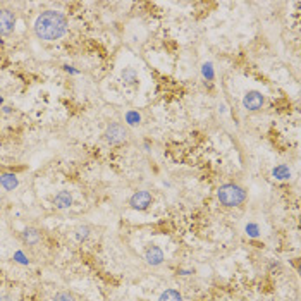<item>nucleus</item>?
<instances>
[{
  "label": "nucleus",
  "instance_id": "1",
  "mask_svg": "<svg viewBox=\"0 0 301 301\" xmlns=\"http://www.w3.org/2000/svg\"><path fill=\"white\" fill-rule=\"evenodd\" d=\"M35 35L45 42H55L67 31V19L57 11H45L36 18Z\"/></svg>",
  "mask_w": 301,
  "mask_h": 301
},
{
  "label": "nucleus",
  "instance_id": "2",
  "mask_svg": "<svg viewBox=\"0 0 301 301\" xmlns=\"http://www.w3.org/2000/svg\"><path fill=\"white\" fill-rule=\"evenodd\" d=\"M217 196L224 207H239L246 200V191L238 184H224L219 188Z\"/></svg>",
  "mask_w": 301,
  "mask_h": 301
},
{
  "label": "nucleus",
  "instance_id": "3",
  "mask_svg": "<svg viewBox=\"0 0 301 301\" xmlns=\"http://www.w3.org/2000/svg\"><path fill=\"white\" fill-rule=\"evenodd\" d=\"M105 141L107 143H110V144H119V143H122V141H126L127 139V129H126V126L124 124H120V122H112L110 126L107 127V131H105Z\"/></svg>",
  "mask_w": 301,
  "mask_h": 301
},
{
  "label": "nucleus",
  "instance_id": "4",
  "mask_svg": "<svg viewBox=\"0 0 301 301\" xmlns=\"http://www.w3.org/2000/svg\"><path fill=\"white\" fill-rule=\"evenodd\" d=\"M16 28V16L9 9H0V36L11 35Z\"/></svg>",
  "mask_w": 301,
  "mask_h": 301
},
{
  "label": "nucleus",
  "instance_id": "5",
  "mask_svg": "<svg viewBox=\"0 0 301 301\" xmlns=\"http://www.w3.org/2000/svg\"><path fill=\"white\" fill-rule=\"evenodd\" d=\"M263 102H265V98L260 91H248V93L243 96V107L251 112L260 110L263 105Z\"/></svg>",
  "mask_w": 301,
  "mask_h": 301
},
{
  "label": "nucleus",
  "instance_id": "6",
  "mask_svg": "<svg viewBox=\"0 0 301 301\" xmlns=\"http://www.w3.org/2000/svg\"><path fill=\"white\" fill-rule=\"evenodd\" d=\"M152 195L148 191H136L134 195L131 196L129 205L134 210H146L148 207L152 205Z\"/></svg>",
  "mask_w": 301,
  "mask_h": 301
},
{
  "label": "nucleus",
  "instance_id": "7",
  "mask_svg": "<svg viewBox=\"0 0 301 301\" xmlns=\"http://www.w3.org/2000/svg\"><path fill=\"white\" fill-rule=\"evenodd\" d=\"M144 260H146L148 265L157 267V265L164 262V251L159 246H148L146 251H144Z\"/></svg>",
  "mask_w": 301,
  "mask_h": 301
},
{
  "label": "nucleus",
  "instance_id": "8",
  "mask_svg": "<svg viewBox=\"0 0 301 301\" xmlns=\"http://www.w3.org/2000/svg\"><path fill=\"white\" fill-rule=\"evenodd\" d=\"M54 205L59 208V210H66L72 205V196L69 191H59L57 195L54 196Z\"/></svg>",
  "mask_w": 301,
  "mask_h": 301
},
{
  "label": "nucleus",
  "instance_id": "9",
  "mask_svg": "<svg viewBox=\"0 0 301 301\" xmlns=\"http://www.w3.org/2000/svg\"><path fill=\"white\" fill-rule=\"evenodd\" d=\"M19 184V179L16 174H11V172H6V174H0V186L6 191H14Z\"/></svg>",
  "mask_w": 301,
  "mask_h": 301
},
{
  "label": "nucleus",
  "instance_id": "10",
  "mask_svg": "<svg viewBox=\"0 0 301 301\" xmlns=\"http://www.w3.org/2000/svg\"><path fill=\"white\" fill-rule=\"evenodd\" d=\"M40 231L38 229H35V227H26L23 231V241L26 244H36L40 241Z\"/></svg>",
  "mask_w": 301,
  "mask_h": 301
},
{
  "label": "nucleus",
  "instance_id": "11",
  "mask_svg": "<svg viewBox=\"0 0 301 301\" xmlns=\"http://www.w3.org/2000/svg\"><path fill=\"white\" fill-rule=\"evenodd\" d=\"M272 176H274L277 181H286L291 178V169L284 166V164H280V166L272 169Z\"/></svg>",
  "mask_w": 301,
  "mask_h": 301
},
{
  "label": "nucleus",
  "instance_id": "12",
  "mask_svg": "<svg viewBox=\"0 0 301 301\" xmlns=\"http://www.w3.org/2000/svg\"><path fill=\"white\" fill-rule=\"evenodd\" d=\"M159 301H183V296H181V292L176 291V289H166V291L160 294Z\"/></svg>",
  "mask_w": 301,
  "mask_h": 301
},
{
  "label": "nucleus",
  "instance_id": "13",
  "mask_svg": "<svg viewBox=\"0 0 301 301\" xmlns=\"http://www.w3.org/2000/svg\"><path fill=\"white\" fill-rule=\"evenodd\" d=\"M120 76H122V81L126 84H136V83H138V74H136V71L132 69V67H126Z\"/></svg>",
  "mask_w": 301,
  "mask_h": 301
},
{
  "label": "nucleus",
  "instance_id": "14",
  "mask_svg": "<svg viewBox=\"0 0 301 301\" xmlns=\"http://www.w3.org/2000/svg\"><path fill=\"white\" fill-rule=\"evenodd\" d=\"M74 236L78 241H84L88 239V236H90V227L88 226H78L74 229Z\"/></svg>",
  "mask_w": 301,
  "mask_h": 301
},
{
  "label": "nucleus",
  "instance_id": "15",
  "mask_svg": "<svg viewBox=\"0 0 301 301\" xmlns=\"http://www.w3.org/2000/svg\"><path fill=\"white\" fill-rule=\"evenodd\" d=\"M52 301H76V298L71 294V292L60 291V292H57V294L54 296V299H52Z\"/></svg>",
  "mask_w": 301,
  "mask_h": 301
},
{
  "label": "nucleus",
  "instance_id": "16",
  "mask_svg": "<svg viewBox=\"0 0 301 301\" xmlns=\"http://www.w3.org/2000/svg\"><path fill=\"white\" fill-rule=\"evenodd\" d=\"M244 231H246V234L250 236V238H258L260 236V229L256 224H248V226L244 227Z\"/></svg>",
  "mask_w": 301,
  "mask_h": 301
},
{
  "label": "nucleus",
  "instance_id": "17",
  "mask_svg": "<svg viewBox=\"0 0 301 301\" xmlns=\"http://www.w3.org/2000/svg\"><path fill=\"white\" fill-rule=\"evenodd\" d=\"M139 114L138 112H127L126 114V122L131 124V126H136V124H139Z\"/></svg>",
  "mask_w": 301,
  "mask_h": 301
},
{
  "label": "nucleus",
  "instance_id": "18",
  "mask_svg": "<svg viewBox=\"0 0 301 301\" xmlns=\"http://www.w3.org/2000/svg\"><path fill=\"white\" fill-rule=\"evenodd\" d=\"M202 71H203V76H205L207 79H214V67H212L210 62H205Z\"/></svg>",
  "mask_w": 301,
  "mask_h": 301
},
{
  "label": "nucleus",
  "instance_id": "19",
  "mask_svg": "<svg viewBox=\"0 0 301 301\" xmlns=\"http://www.w3.org/2000/svg\"><path fill=\"white\" fill-rule=\"evenodd\" d=\"M0 301H12V298L9 294H2V296H0Z\"/></svg>",
  "mask_w": 301,
  "mask_h": 301
},
{
  "label": "nucleus",
  "instance_id": "20",
  "mask_svg": "<svg viewBox=\"0 0 301 301\" xmlns=\"http://www.w3.org/2000/svg\"><path fill=\"white\" fill-rule=\"evenodd\" d=\"M0 169H2V167H0Z\"/></svg>",
  "mask_w": 301,
  "mask_h": 301
}]
</instances>
